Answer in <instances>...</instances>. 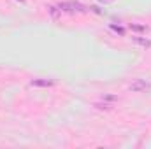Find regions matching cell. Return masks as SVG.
<instances>
[{
    "label": "cell",
    "mask_w": 151,
    "mask_h": 149,
    "mask_svg": "<svg viewBox=\"0 0 151 149\" xmlns=\"http://www.w3.org/2000/svg\"><path fill=\"white\" fill-rule=\"evenodd\" d=\"M60 11H65V12H84V7L81 4H76V2H63V4H60Z\"/></svg>",
    "instance_id": "obj_1"
},
{
    "label": "cell",
    "mask_w": 151,
    "mask_h": 149,
    "mask_svg": "<svg viewBox=\"0 0 151 149\" xmlns=\"http://www.w3.org/2000/svg\"><path fill=\"white\" fill-rule=\"evenodd\" d=\"M130 90L132 91H150L151 90V84L142 81V79H135L132 84H130Z\"/></svg>",
    "instance_id": "obj_2"
},
{
    "label": "cell",
    "mask_w": 151,
    "mask_h": 149,
    "mask_svg": "<svg viewBox=\"0 0 151 149\" xmlns=\"http://www.w3.org/2000/svg\"><path fill=\"white\" fill-rule=\"evenodd\" d=\"M53 84H55V81H51V79H34L30 82V86H37V88H47Z\"/></svg>",
    "instance_id": "obj_3"
},
{
    "label": "cell",
    "mask_w": 151,
    "mask_h": 149,
    "mask_svg": "<svg viewBox=\"0 0 151 149\" xmlns=\"http://www.w3.org/2000/svg\"><path fill=\"white\" fill-rule=\"evenodd\" d=\"M128 28L130 30H135V32H146L148 30V27H144V25H130Z\"/></svg>",
    "instance_id": "obj_4"
}]
</instances>
